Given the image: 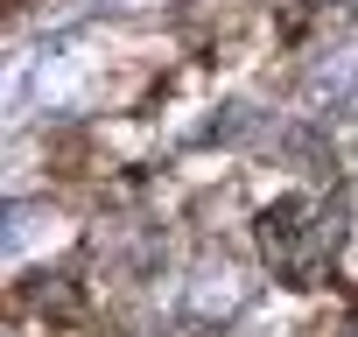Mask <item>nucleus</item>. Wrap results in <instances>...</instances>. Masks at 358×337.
<instances>
[{
    "label": "nucleus",
    "instance_id": "obj_1",
    "mask_svg": "<svg viewBox=\"0 0 358 337\" xmlns=\"http://www.w3.org/2000/svg\"><path fill=\"white\" fill-rule=\"evenodd\" d=\"M337 239H344V204L330 197H281L260 211V253L274 267V281L288 288H316L337 260Z\"/></svg>",
    "mask_w": 358,
    "mask_h": 337
}]
</instances>
